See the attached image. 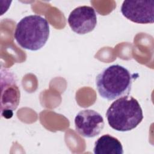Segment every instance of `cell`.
<instances>
[{
    "instance_id": "cell-7",
    "label": "cell",
    "mask_w": 154,
    "mask_h": 154,
    "mask_svg": "<svg viewBox=\"0 0 154 154\" xmlns=\"http://www.w3.org/2000/svg\"><path fill=\"white\" fill-rule=\"evenodd\" d=\"M67 21L73 31L78 34H85L96 27L97 16L92 7L80 6L70 12Z\"/></svg>"
},
{
    "instance_id": "cell-6",
    "label": "cell",
    "mask_w": 154,
    "mask_h": 154,
    "mask_svg": "<svg viewBox=\"0 0 154 154\" xmlns=\"http://www.w3.org/2000/svg\"><path fill=\"white\" fill-rule=\"evenodd\" d=\"M104 125L102 116L93 109L82 110L75 118L76 131L81 136L86 138L97 136L103 130Z\"/></svg>"
},
{
    "instance_id": "cell-3",
    "label": "cell",
    "mask_w": 154,
    "mask_h": 154,
    "mask_svg": "<svg viewBox=\"0 0 154 154\" xmlns=\"http://www.w3.org/2000/svg\"><path fill=\"white\" fill-rule=\"evenodd\" d=\"M49 32L48 20L40 15L32 14L19 20L14 31V37L22 48L34 51L45 46Z\"/></svg>"
},
{
    "instance_id": "cell-2",
    "label": "cell",
    "mask_w": 154,
    "mask_h": 154,
    "mask_svg": "<svg viewBox=\"0 0 154 154\" xmlns=\"http://www.w3.org/2000/svg\"><path fill=\"white\" fill-rule=\"evenodd\" d=\"M106 116L109 126L120 132L135 129L143 119V110L138 100L128 96L114 101L108 108Z\"/></svg>"
},
{
    "instance_id": "cell-8",
    "label": "cell",
    "mask_w": 154,
    "mask_h": 154,
    "mask_svg": "<svg viewBox=\"0 0 154 154\" xmlns=\"http://www.w3.org/2000/svg\"><path fill=\"white\" fill-rule=\"evenodd\" d=\"M93 152L95 154H123V149L117 138L105 134L95 141Z\"/></svg>"
},
{
    "instance_id": "cell-4",
    "label": "cell",
    "mask_w": 154,
    "mask_h": 154,
    "mask_svg": "<svg viewBox=\"0 0 154 154\" xmlns=\"http://www.w3.org/2000/svg\"><path fill=\"white\" fill-rule=\"evenodd\" d=\"M1 116L9 119L19 106L20 91L15 75L8 69H1Z\"/></svg>"
},
{
    "instance_id": "cell-5",
    "label": "cell",
    "mask_w": 154,
    "mask_h": 154,
    "mask_svg": "<svg viewBox=\"0 0 154 154\" xmlns=\"http://www.w3.org/2000/svg\"><path fill=\"white\" fill-rule=\"evenodd\" d=\"M122 14L129 20L141 24L154 22V1H124Z\"/></svg>"
},
{
    "instance_id": "cell-1",
    "label": "cell",
    "mask_w": 154,
    "mask_h": 154,
    "mask_svg": "<svg viewBox=\"0 0 154 154\" xmlns=\"http://www.w3.org/2000/svg\"><path fill=\"white\" fill-rule=\"evenodd\" d=\"M133 76L125 67L112 64L105 68L96 78L99 95L108 100L128 96L132 88Z\"/></svg>"
}]
</instances>
